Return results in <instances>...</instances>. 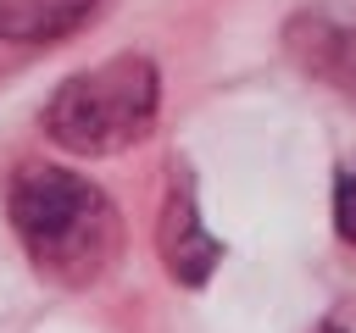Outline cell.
Instances as JSON below:
<instances>
[{
	"label": "cell",
	"mask_w": 356,
	"mask_h": 333,
	"mask_svg": "<svg viewBox=\"0 0 356 333\" xmlns=\"http://www.w3.org/2000/svg\"><path fill=\"white\" fill-rule=\"evenodd\" d=\"M334 228L345 244H356V172L339 178V194H334Z\"/></svg>",
	"instance_id": "obj_6"
},
{
	"label": "cell",
	"mask_w": 356,
	"mask_h": 333,
	"mask_svg": "<svg viewBox=\"0 0 356 333\" xmlns=\"http://www.w3.org/2000/svg\"><path fill=\"white\" fill-rule=\"evenodd\" d=\"M6 216L33 272L61 289L100 283L122 255V216L100 183L67 166H22L6 189Z\"/></svg>",
	"instance_id": "obj_1"
},
{
	"label": "cell",
	"mask_w": 356,
	"mask_h": 333,
	"mask_svg": "<svg viewBox=\"0 0 356 333\" xmlns=\"http://www.w3.org/2000/svg\"><path fill=\"white\" fill-rule=\"evenodd\" d=\"M284 44L295 56V67H306L312 78L356 94V6H306L289 17Z\"/></svg>",
	"instance_id": "obj_3"
},
{
	"label": "cell",
	"mask_w": 356,
	"mask_h": 333,
	"mask_svg": "<svg viewBox=\"0 0 356 333\" xmlns=\"http://www.w3.org/2000/svg\"><path fill=\"white\" fill-rule=\"evenodd\" d=\"M156 111H161V78L150 56L117 50L100 67L72 72L44 100V133L72 155H117L156 128Z\"/></svg>",
	"instance_id": "obj_2"
},
{
	"label": "cell",
	"mask_w": 356,
	"mask_h": 333,
	"mask_svg": "<svg viewBox=\"0 0 356 333\" xmlns=\"http://www.w3.org/2000/svg\"><path fill=\"white\" fill-rule=\"evenodd\" d=\"M156 244H161V261H167V272H172L178 283H189V289H200V283L211 278V266L222 261V244L206 233L189 178H172V183H167L161 222H156Z\"/></svg>",
	"instance_id": "obj_4"
},
{
	"label": "cell",
	"mask_w": 356,
	"mask_h": 333,
	"mask_svg": "<svg viewBox=\"0 0 356 333\" xmlns=\"http://www.w3.org/2000/svg\"><path fill=\"white\" fill-rule=\"evenodd\" d=\"M317 333H345V327H339V322H323V327H317Z\"/></svg>",
	"instance_id": "obj_7"
},
{
	"label": "cell",
	"mask_w": 356,
	"mask_h": 333,
	"mask_svg": "<svg viewBox=\"0 0 356 333\" xmlns=\"http://www.w3.org/2000/svg\"><path fill=\"white\" fill-rule=\"evenodd\" d=\"M95 0H0V33L6 39H56L83 22Z\"/></svg>",
	"instance_id": "obj_5"
}]
</instances>
